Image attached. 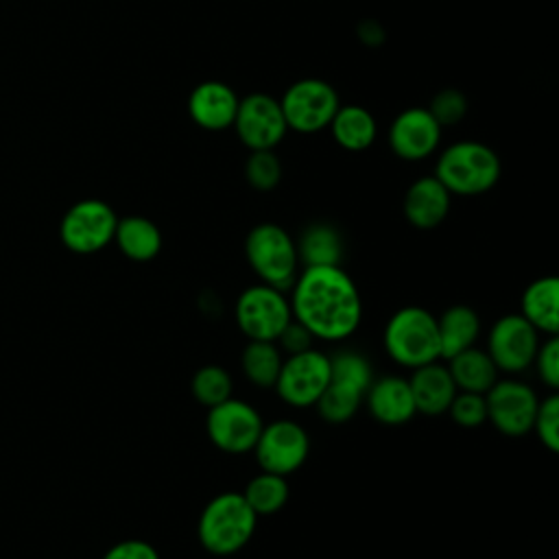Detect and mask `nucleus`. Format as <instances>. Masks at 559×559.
I'll return each mask as SVG.
<instances>
[{
  "mask_svg": "<svg viewBox=\"0 0 559 559\" xmlns=\"http://www.w3.org/2000/svg\"><path fill=\"white\" fill-rule=\"evenodd\" d=\"M293 319L319 341H345L362 321L356 282L338 266H304L288 288Z\"/></svg>",
  "mask_w": 559,
  "mask_h": 559,
  "instance_id": "nucleus-1",
  "label": "nucleus"
},
{
  "mask_svg": "<svg viewBox=\"0 0 559 559\" xmlns=\"http://www.w3.org/2000/svg\"><path fill=\"white\" fill-rule=\"evenodd\" d=\"M258 520L242 491H223L210 498L199 515V544L216 557L236 555L251 542Z\"/></svg>",
  "mask_w": 559,
  "mask_h": 559,
  "instance_id": "nucleus-2",
  "label": "nucleus"
},
{
  "mask_svg": "<svg viewBox=\"0 0 559 559\" xmlns=\"http://www.w3.org/2000/svg\"><path fill=\"white\" fill-rule=\"evenodd\" d=\"M435 177L456 197L489 192L500 179V159L493 148L476 140H461L441 151Z\"/></svg>",
  "mask_w": 559,
  "mask_h": 559,
  "instance_id": "nucleus-3",
  "label": "nucleus"
},
{
  "mask_svg": "<svg viewBox=\"0 0 559 559\" xmlns=\"http://www.w3.org/2000/svg\"><path fill=\"white\" fill-rule=\"evenodd\" d=\"M389 358L406 369L441 360L437 317L424 306H402L395 310L382 334Z\"/></svg>",
  "mask_w": 559,
  "mask_h": 559,
  "instance_id": "nucleus-4",
  "label": "nucleus"
},
{
  "mask_svg": "<svg viewBox=\"0 0 559 559\" xmlns=\"http://www.w3.org/2000/svg\"><path fill=\"white\" fill-rule=\"evenodd\" d=\"M245 258L262 284L288 293L297 273L299 258L295 238L277 223H258L245 236Z\"/></svg>",
  "mask_w": 559,
  "mask_h": 559,
  "instance_id": "nucleus-5",
  "label": "nucleus"
},
{
  "mask_svg": "<svg viewBox=\"0 0 559 559\" xmlns=\"http://www.w3.org/2000/svg\"><path fill=\"white\" fill-rule=\"evenodd\" d=\"M290 319L288 295L262 282L247 286L234 304V321L247 341H277Z\"/></svg>",
  "mask_w": 559,
  "mask_h": 559,
  "instance_id": "nucleus-6",
  "label": "nucleus"
},
{
  "mask_svg": "<svg viewBox=\"0 0 559 559\" xmlns=\"http://www.w3.org/2000/svg\"><path fill=\"white\" fill-rule=\"evenodd\" d=\"M328 382L330 354L310 347L306 352L284 356L273 389L284 404L293 408H310L317 404Z\"/></svg>",
  "mask_w": 559,
  "mask_h": 559,
  "instance_id": "nucleus-7",
  "label": "nucleus"
},
{
  "mask_svg": "<svg viewBox=\"0 0 559 559\" xmlns=\"http://www.w3.org/2000/svg\"><path fill=\"white\" fill-rule=\"evenodd\" d=\"M251 452L260 469L288 476L306 463L310 454V435L295 419H273L262 426Z\"/></svg>",
  "mask_w": 559,
  "mask_h": 559,
  "instance_id": "nucleus-8",
  "label": "nucleus"
},
{
  "mask_svg": "<svg viewBox=\"0 0 559 559\" xmlns=\"http://www.w3.org/2000/svg\"><path fill=\"white\" fill-rule=\"evenodd\" d=\"M338 105L336 90L321 79H299L280 98L286 127L299 133H314L330 127Z\"/></svg>",
  "mask_w": 559,
  "mask_h": 559,
  "instance_id": "nucleus-9",
  "label": "nucleus"
},
{
  "mask_svg": "<svg viewBox=\"0 0 559 559\" xmlns=\"http://www.w3.org/2000/svg\"><path fill=\"white\" fill-rule=\"evenodd\" d=\"M487 421L504 437H522L533 428L539 395L535 389L513 376L498 378L485 393Z\"/></svg>",
  "mask_w": 559,
  "mask_h": 559,
  "instance_id": "nucleus-10",
  "label": "nucleus"
},
{
  "mask_svg": "<svg viewBox=\"0 0 559 559\" xmlns=\"http://www.w3.org/2000/svg\"><path fill=\"white\" fill-rule=\"evenodd\" d=\"M118 216L109 203L100 199L76 201L61 218L59 236L66 249L87 255L114 242Z\"/></svg>",
  "mask_w": 559,
  "mask_h": 559,
  "instance_id": "nucleus-11",
  "label": "nucleus"
},
{
  "mask_svg": "<svg viewBox=\"0 0 559 559\" xmlns=\"http://www.w3.org/2000/svg\"><path fill=\"white\" fill-rule=\"evenodd\" d=\"M264 421L258 408L245 400L227 397L207 408L205 432L210 441L227 454H247L253 450Z\"/></svg>",
  "mask_w": 559,
  "mask_h": 559,
  "instance_id": "nucleus-12",
  "label": "nucleus"
},
{
  "mask_svg": "<svg viewBox=\"0 0 559 559\" xmlns=\"http://www.w3.org/2000/svg\"><path fill=\"white\" fill-rule=\"evenodd\" d=\"M539 336L542 334L520 312H509L493 321L485 352L500 373H522L533 367V358L542 343Z\"/></svg>",
  "mask_w": 559,
  "mask_h": 559,
  "instance_id": "nucleus-13",
  "label": "nucleus"
},
{
  "mask_svg": "<svg viewBox=\"0 0 559 559\" xmlns=\"http://www.w3.org/2000/svg\"><path fill=\"white\" fill-rule=\"evenodd\" d=\"M231 127L249 151H273L288 131L280 100L262 92L238 100Z\"/></svg>",
  "mask_w": 559,
  "mask_h": 559,
  "instance_id": "nucleus-14",
  "label": "nucleus"
},
{
  "mask_svg": "<svg viewBox=\"0 0 559 559\" xmlns=\"http://www.w3.org/2000/svg\"><path fill=\"white\" fill-rule=\"evenodd\" d=\"M441 131L443 129L426 107H408L393 118L389 144L400 159L419 162L437 151Z\"/></svg>",
  "mask_w": 559,
  "mask_h": 559,
  "instance_id": "nucleus-15",
  "label": "nucleus"
},
{
  "mask_svg": "<svg viewBox=\"0 0 559 559\" xmlns=\"http://www.w3.org/2000/svg\"><path fill=\"white\" fill-rule=\"evenodd\" d=\"M365 404L369 415L384 426H402L417 415L408 378L395 373L373 378L365 393Z\"/></svg>",
  "mask_w": 559,
  "mask_h": 559,
  "instance_id": "nucleus-16",
  "label": "nucleus"
},
{
  "mask_svg": "<svg viewBox=\"0 0 559 559\" xmlns=\"http://www.w3.org/2000/svg\"><path fill=\"white\" fill-rule=\"evenodd\" d=\"M236 92L223 81L199 83L188 98V114L192 122L205 131H223L234 124L238 109Z\"/></svg>",
  "mask_w": 559,
  "mask_h": 559,
  "instance_id": "nucleus-17",
  "label": "nucleus"
},
{
  "mask_svg": "<svg viewBox=\"0 0 559 559\" xmlns=\"http://www.w3.org/2000/svg\"><path fill=\"white\" fill-rule=\"evenodd\" d=\"M450 203L452 194L448 192V188L435 175H426L408 186L402 201V210L413 227L435 229L445 221Z\"/></svg>",
  "mask_w": 559,
  "mask_h": 559,
  "instance_id": "nucleus-18",
  "label": "nucleus"
},
{
  "mask_svg": "<svg viewBox=\"0 0 559 559\" xmlns=\"http://www.w3.org/2000/svg\"><path fill=\"white\" fill-rule=\"evenodd\" d=\"M408 386L415 400V411L426 417L445 415L452 397L456 395V384L448 371V365L441 360L411 369Z\"/></svg>",
  "mask_w": 559,
  "mask_h": 559,
  "instance_id": "nucleus-19",
  "label": "nucleus"
},
{
  "mask_svg": "<svg viewBox=\"0 0 559 559\" xmlns=\"http://www.w3.org/2000/svg\"><path fill=\"white\" fill-rule=\"evenodd\" d=\"M520 314L544 336L559 332V280L544 275L533 280L520 299Z\"/></svg>",
  "mask_w": 559,
  "mask_h": 559,
  "instance_id": "nucleus-20",
  "label": "nucleus"
},
{
  "mask_svg": "<svg viewBox=\"0 0 559 559\" xmlns=\"http://www.w3.org/2000/svg\"><path fill=\"white\" fill-rule=\"evenodd\" d=\"M437 334L441 360H448L454 354L476 345L480 336V317L472 306L454 304L437 317Z\"/></svg>",
  "mask_w": 559,
  "mask_h": 559,
  "instance_id": "nucleus-21",
  "label": "nucleus"
},
{
  "mask_svg": "<svg viewBox=\"0 0 559 559\" xmlns=\"http://www.w3.org/2000/svg\"><path fill=\"white\" fill-rule=\"evenodd\" d=\"M114 242L124 258L133 262H148L157 258L164 240H162L159 227L151 218L131 214V216L118 218Z\"/></svg>",
  "mask_w": 559,
  "mask_h": 559,
  "instance_id": "nucleus-22",
  "label": "nucleus"
},
{
  "mask_svg": "<svg viewBox=\"0 0 559 559\" xmlns=\"http://www.w3.org/2000/svg\"><path fill=\"white\" fill-rule=\"evenodd\" d=\"M445 365L456 384V391L485 395L493 386V382L500 378V371L489 358V354L476 345L454 354L452 358L445 360Z\"/></svg>",
  "mask_w": 559,
  "mask_h": 559,
  "instance_id": "nucleus-23",
  "label": "nucleus"
},
{
  "mask_svg": "<svg viewBox=\"0 0 559 559\" xmlns=\"http://www.w3.org/2000/svg\"><path fill=\"white\" fill-rule=\"evenodd\" d=\"M295 245L299 264L304 266H338L343 262V236L330 223H310Z\"/></svg>",
  "mask_w": 559,
  "mask_h": 559,
  "instance_id": "nucleus-24",
  "label": "nucleus"
},
{
  "mask_svg": "<svg viewBox=\"0 0 559 559\" xmlns=\"http://www.w3.org/2000/svg\"><path fill=\"white\" fill-rule=\"evenodd\" d=\"M330 131L341 148L349 153H360L376 142L378 124L369 109L360 105H338L330 122Z\"/></svg>",
  "mask_w": 559,
  "mask_h": 559,
  "instance_id": "nucleus-25",
  "label": "nucleus"
},
{
  "mask_svg": "<svg viewBox=\"0 0 559 559\" xmlns=\"http://www.w3.org/2000/svg\"><path fill=\"white\" fill-rule=\"evenodd\" d=\"M282 360L284 354L275 341H247L240 352V369L245 378L260 389L275 384Z\"/></svg>",
  "mask_w": 559,
  "mask_h": 559,
  "instance_id": "nucleus-26",
  "label": "nucleus"
},
{
  "mask_svg": "<svg viewBox=\"0 0 559 559\" xmlns=\"http://www.w3.org/2000/svg\"><path fill=\"white\" fill-rule=\"evenodd\" d=\"M242 496L247 504L253 509L258 518L273 515L282 511L290 498V487L286 476L264 472L260 469L255 476H251L242 489Z\"/></svg>",
  "mask_w": 559,
  "mask_h": 559,
  "instance_id": "nucleus-27",
  "label": "nucleus"
},
{
  "mask_svg": "<svg viewBox=\"0 0 559 559\" xmlns=\"http://www.w3.org/2000/svg\"><path fill=\"white\" fill-rule=\"evenodd\" d=\"M362 402H365V391L330 378V382H328L325 391L321 393V397L317 400L314 408L323 421L345 424L360 411Z\"/></svg>",
  "mask_w": 559,
  "mask_h": 559,
  "instance_id": "nucleus-28",
  "label": "nucleus"
},
{
  "mask_svg": "<svg viewBox=\"0 0 559 559\" xmlns=\"http://www.w3.org/2000/svg\"><path fill=\"white\" fill-rule=\"evenodd\" d=\"M190 391L201 406L212 408L234 395V380L225 367L203 365L194 371L190 380Z\"/></svg>",
  "mask_w": 559,
  "mask_h": 559,
  "instance_id": "nucleus-29",
  "label": "nucleus"
},
{
  "mask_svg": "<svg viewBox=\"0 0 559 559\" xmlns=\"http://www.w3.org/2000/svg\"><path fill=\"white\" fill-rule=\"evenodd\" d=\"M330 378L367 393L373 380V367L365 354L356 349H338L330 354Z\"/></svg>",
  "mask_w": 559,
  "mask_h": 559,
  "instance_id": "nucleus-30",
  "label": "nucleus"
},
{
  "mask_svg": "<svg viewBox=\"0 0 559 559\" xmlns=\"http://www.w3.org/2000/svg\"><path fill=\"white\" fill-rule=\"evenodd\" d=\"M245 179L260 192L273 190L282 179V164L273 151H251L245 162Z\"/></svg>",
  "mask_w": 559,
  "mask_h": 559,
  "instance_id": "nucleus-31",
  "label": "nucleus"
},
{
  "mask_svg": "<svg viewBox=\"0 0 559 559\" xmlns=\"http://www.w3.org/2000/svg\"><path fill=\"white\" fill-rule=\"evenodd\" d=\"M531 432H535L542 445L550 452L559 450V395L555 391L539 400Z\"/></svg>",
  "mask_w": 559,
  "mask_h": 559,
  "instance_id": "nucleus-32",
  "label": "nucleus"
},
{
  "mask_svg": "<svg viewBox=\"0 0 559 559\" xmlns=\"http://www.w3.org/2000/svg\"><path fill=\"white\" fill-rule=\"evenodd\" d=\"M450 419L461 428H478L487 421V404L483 393L456 391L448 406Z\"/></svg>",
  "mask_w": 559,
  "mask_h": 559,
  "instance_id": "nucleus-33",
  "label": "nucleus"
},
{
  "mask_svg": "<svg viewBox=\"0 0 559 559\" xmlns=\"http://www.w3.org/2000/svg\"><path fill=\"white\" fill-rule=\"evenodd\" d=\"M426 109L432 114V118L443 129V127H452V124L461 122V118L467 111V100L459 90L445 87L432 96L430 107H426Z\"/></svg>",
  "mask_w": 559,
  "mask_h": 559,
  "instance_id": "nucleus-34",
  "label": "nucleus"
},
{
  "mask_svg": "<svg viewBox=\"0 0 559 559\" xmlns=\"http://www.w3.org/2000/svg\"><path fill=\"white\" fill-rule=\"evenodd\" d=\"M533 365L537 369L539 380L550 389L557 391L559 389V336H546L539 347L537 354L533 358Z\"/></svg>",
  "mask_w": 559,
  "mask_h": 559,
  "instance_id": "nucleus-35",
  "label": "nucleus"
},
{
  "mask_svg": "<svg viewBox=\"0 0 559 559\" xmlns=\"http://www.w3.org/2000/svg\"><path fill=\"white\" fill-rule=\"evenodd\" d=\"M312 341H314L312 332L306 325H301L299 321L290 319L288 325L282 330V334L277 336L275 343L282 349V354L288 356V354H299V352H306V349L314 347Z\"/></svg>",
  "mask_w": 559,
  "mask_h": 559,
  "instance_id": "nucleus-36",
  "label": "nucleus"
},
{
  "mask_svg": "<svg viewBox=\"0 0 559 559\" xmlns=\"http://www.w3.org/2000/svg\"><path fill=\"white\" fill-rule=\"evenodd\" d=\"M103 559H162L159 550L146 539H122L105 550Z\"/></svg>",
  "mask_w": 559,
  "mask_h": 559,
  "instance_id": "nucleus-37",
  "label": "nucleus"
}]
</instances>
